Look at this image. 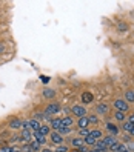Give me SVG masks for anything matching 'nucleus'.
Masks as SVG:
<instances>
[{
    "mask_svg": "<svg viewBox=\"0 0 134 152\" xmlns=\"http://www.w3.org/2000/svg\"><path fill=\"white\" fill-rule=\"evenodd\" d=\"M39 134H40V135H43V137H46L48 134H49V126H48V124H42L40 129H39Z\"/></svg>",
    "mask_w": 134,
    "mask_h": 152,
    "instance_id": "nucleus-22",
    "label": "nucleus"
},
{
    "mask_svg": "<svg viewBox=\"0 0 134 152\" xmlns=\"http://www.w3.org/2000/svg\"><path fill=\"white\" fill-rule=\"evenodd\" d=\"M89 134H91V131H89L88 128H85V129H79V137H80V138H86Z\"/></svg>",
    "mask_w": 134,
    "mask_h": 152,
    "instance_id": "nucleus-24",
    "label": "nucleus"
},
{
    "mask_svg": "<svg viewBox=\"0 0 134 152\" xmlns=\"http://www.w3.org/2000/svg\"><path fill=\"white\" fill-rule=\"evenodd\" d=\"M29 152H34V151H29Z\"/></svg>",
    "mask_w": 134,
    "mask_h": 152,
    "instance_id": "nucleus-39",
    "label": "nucleus"
},
{
    "mask_svg": "<svg viewBox=\"0 0 134 152\" xmlns=\"http://www.w3.org/2000/svg\"><path fill=\"white\" fill-rule=\"evenodd\" d=\"M10 129H22V120H19V118H14V120H11L10 121Z\"/></svg>",
    "mask_w": 134,
    "mask_h": 152,
    "instance_id": "nucleus-10",
    "label": "nucleus"
},
{
    "mask_svg": "<svg viewBox=\"0 0 134 152\" xmlns=\"http://www.w3.org/2000/svg\"><path fill=\"white\" fill-rule=\"evenodd\" d=\"M108 104H105V103H100V104H97L96 106V112L97 114H106V112H108Z\"/></svg>",
    "mask_w": 134,
    "mask_h": 152,
    "instance_id": "nucleus-12",
    "label": "nucleus"
},
{
    "mask_svg": "<svg viewBox=\"0 0 134 152\" xmlns=\"http://www.w3.org/2000/svg\"><path fill=\"white\" fill-rule=\"evenodd\" d=\"M125 100H127L128 103H134V91L133 89H130V91L125 92Z\"/></svg>",
    "mask_w": 134,
    "mask_h": 152,
    "instance_id": "nucleus-18",
    "label": "nucleus"
},
{
    "mask_svg": "<svg viewBox=\"0 0 134 152\" xmlns=\"http://www.w3.org/2000/svg\"><path fill=\"white\" fill-rule=\"evenodd\" d=\"M114 118L117 120V121H122V123H125V120H127V115H125V112L116 111V112H114Z\"/></svg>",
    "mask_w": 134,
    "mask_h": 152,
    "instance_id": "nucleus-15",
    "label": "nucleus"
},
{
    "mask_svg": "<svg viewBox=\"0 0 134 152\" xmlns=\"http://www.w3.org/2000/svg\"><path fill=\"white\" fill-rule=\"evenodd\" d=\"M54 152H69V149H68V146H65V145H59Z\"/></svg>",
    "mask_w": 134,
    "mask_h": 152,
    "instance_id": "nucleus-28",
    "label": "nucleus"
},
{
    "mask_svg": "<svg viewBox=\"0 0 134 152\" xmlns=\"http://www.w3.org/2000/svg\"><path fill=\"white\" fill-rule=\"evenodd\" d=\"M20 140L25 141V143H29V141L32 140V131H25V129H22V132H20Z\"/></svg>",
    "mask_w": 134,
    "mask_h": 152,
    "instance_id": "nucleus-6",
    "label": "nucleus"
},
{
    "mask_svg": "<svg viewBox=\"0 0 134 152\" xmlns=\"http://www.w3.org/2000/svg\"><path fill=\"white\" fill-rule=\"evenodd\" d=\"M59 111H60V104L59 103H49V104H46V108H45L43 114L48 115V117H51V115L57 114Z\"/></svg>",
    "mask_w": 134,
    "mask_h": 152,
    "instance_id": "nucleus-2",
    "label": "nucleus"
},
{
    "mask_svg": "<svg viewBox=\"0 0 134 152\" xmlns=\"http://www.w3.org/2000/svg\"><path fill=\"white\" fill-rule=\"evenodd\" d=\"M73 123H74V120L71 118V117H63V118H62V126L71 128V126H73Z\"/></svg>",
    "mask_w": 134,
    "mask_h": 152,
    "instance_id": "nucleus-19",
    "label": "nucleus"
},
{
    "mask_svg": "<svg viewBox=\"0 0 134 152\" xmlns=\"http://www.w3.org/2000/svg\"><path fill=\"white\" fill-rule=\"evenodd\" d=\"M59 134H60V135H66V134H69L71 132V128H66V126H62L59 131H57Z\"/></svg>",
    "mask_w": 134,
    "mask_h": 152,
    "instance_id": "nucleus-27",
    "label": "nucleus"
},
{
    "mask_svg": "<svg viewBox=\"0 0 134 152\" xmlns=\"http://www.w3.org/2000/svg\"><path fill=\"white\" fill-rule=\"evenodd\" d=\"M28 146H29V149L34 151V152H39V151H40V145H39L37 141H32V140H31V141L28 143Z\"/></svg>",
    "mask_w": 134,
    "mask_h": 152,
    "instance_id": "nucleus-23",
    "label": "nucleus"
},
{
    "mask_svg": "<svg viewBox=\"0 0 134 152\" xmlns=\"http://www.w3.org/2000/svg\"><path fill=\"white\" fill-rule=\"evenodd\" d=\"M89 135H91L93 138H96V140H102V135H103V134H102V131H100V129H93Z\"/></svg>",
    "mask_w": 134,
    "mask_h": 152,
    "instance_id": "nucleus-20",
    "label": "nucleus"
},
{
    "mask_svg": "<svg viewBox=\"0 0 134 152\" xmlns=\"http://www.w3.org/2000/svg\"><path fill=\"white\" fill-rule=\"evenodd\" d=\"M77 151H79V152H89V149H88V146H85V145H83L82 148H79Z\"/></svg>",
    "mask_w": 134,
    "mask_h": 152,
    "instance_id": "nucleus-32",
    "label": "nucleus"
},
{
    "mask_svg": "<svg viewBox=\"0 0 134 152\" xmlns=\"http://www.w3.org/2000/svg\"><path fill=\"white\" fill-rule=\"evenodd\" d=\"M106 131H108V134L113 135V137H116L119 134V128L116 126L114 123H106Z\"/></svg>",
    "mask_w": 134,
    "mask_h": 152,
    "instance_id": "nucleus-8",
    "label": "nucleus"
},
{
    "mask_svg": "<svg viewBox=\"0 0 134 152\" xmlns=\"http://www.w3.org/2000/svg\"><path fill=\"white\" fill-rule=\"evenodd\" d=\"M77 124H79V128H80V129L88 128L89 121H88V117H86V115H85V117H80V118H79V121H77Z\"/></svg>",
    "mask_w": 134,
    "mask_h": 152,
    "instance_id": "nucleus-14",
    "label": "nucleus"
},
{
    "mask_svg": "<svg viewBox=\"0 0 134 152\" xmlns=\"http://www.w3.org/2000/svg\"><path fill=\"white\" fill-rule=\"evenodd\" d=\"M51 128L57 132V131L62 128V118H52V120H51Z\"/></svg>",
    "mask_w": 134,
    "mask_h": 152,
    "instance_id": "nucleus-13",
    "label": "nucleus"
},
{
    "mask_svg": "<svg viewBox=\"0 0 134 152\" xmlns=\"http://www.w3.org/2000/svg\"><path fill=\"white\" fill-rule=\"evenodd\" d=\"M83 141H85V145H86V146H94L97 140H96V138H93L91 135H88L86 138H83Z\"/></svg>",
    "mask_w": 134,
    "mask_h": 152,
    "instance_id": "nucleus-25",
    "label": "nucleus"
},
{
    "mask_svg": "<svg viewBox=\"0 0 134 152\" xmlns=\"http://www.w3.org/2000/svg\"><path fill=\"white\" fill-rule=\"evenodd\" d=\"M123 131L128 132L130 135H134V124L130 123V121H125V123H123Z\"/></svg>",
    "mask_w": 134,
    "mask_h": 152,
    "instance_id": "nucleus-11",
    "label": "nucleus"
},
{
    "mask_svg": "<svg viewBox=\"0 0 134 152\" xmlns=\"http://www.w3.org/2000/svg\"><path fill=\"white\" fill-rule=\"evenodd\" d=\"M45 117H46V115H45V114H42V112H37V114H34V115H32V118H34V120H37V121L43 120Z\"/></svg>",
    "mask_w": 134,
    "mask_h": 152,
    "instance_id": "nucleus-30",
    "label": "nucleus"
},
{
    "mask_svg": "<svg viewBox=\"0 0 134 152\" xmlns=\"http://www.w3.org/2000/svg\"><path fill=\"white\" fill-rule=\"evenodd\" d=\"M71 152H79V151H77V149H73V151H71Z\"/></svg>",
    "mask_w": 134,
    "mask_h": 152,
    "instance_id": "nucleus-38",
    "label": "nucleus"
},
{
    "mask_svg": "<svg viewBox=\"0 0 134 152\" xmlns=\"http://www.w3.org/2000/svg\"><path fill=\"white\" fill-rule=\"evenodd\" d=\"M3 51H5V46H3V43H0V54H2Z\"/></svg>",
    "mask_w": 134,
    "mask_h": 152,
    "instance_id": "nucleus-36",
    "label": "nucleus"
},
{
    "mask_svg": "<svg viewBox=\"0 0 134 152\" xmlns=\"http://www.w3.org/2000/svg\"><path fill=\"white\" fill-rule=\"evenodd\" d=\"M117 29H119L120 32H123V31H127V29H128V26L125 25V23H119V25H117Z\"/></svg>",
    "mask_w": 134,
    "mask_h": 152,
    "instance_id": "nucleus-31",
    "label": "nucleus"
},
{
    "mask_svg": "<svg viewBox=\"0 0 134 152\" xmlns=\"http://www.w3.org/2000/svg\"><path fill=\"white\" fill-rule=\"evenodd\" d=\"M11 152H22V149H14V148H13V149H11Z\"/></svg>",
    "mask_w": 134,
    "mask_h": 152,
    "instance_id": "nucleus-37",
    "label": "nucleus"
},
{
    "mask_svg": "<svg viewBox=\"0 0 134 152\" xmlns=\"http://www.w3.org/2000/svg\"><path fill=\"white\" fill-rule=\"evenodd\" d=\"M43 97L45 98H54L56 97V91H54V89H45V91H43Z\"/></svg>",
    "mask_w": 134,
    "mask_h": 152,
    "instance_id": "nucleus-17",
    "label": "nucleus"
},
{
    "mask_svg": "<svg viewBox=\"0 0 134 152\" xmlns=\"http://www.w3.org/2000/svg\"><path fill=\"white\" fill-rule=\"evenodd\" d=\"M83 145H85V141H83V138H80V137H76V138H73V140H71V146H73V148H76V149L82 148Z\"/></svg>",
    "mask_w": 134,
    "mask_h": 152,
    "instance_id": "nucleus-9",
    "label": "nucleus"
},
{
    "mask_svg": "<svg viewBox=\"0 0 134 152\" xmlns=\"http://www.w3.org/2000/svg\"><path fill=\"white\" fill-rule=\"evenodd\" d=\"M29 126H31V131H39L42 124H40V121H37V120L29 118Z\"/></svg>",
    "mask_w": 134,
    "mask_h": 152,
    "instance_id": "nucleus-16",
    "label": "nucleus"
},
{
    "mask_svg": "<svg viewBox=\"0 0 134 152\" xmlns=\"http://www.w3.org/2000/svg\"><path fill=\"white\" fill-rule=\"evenodd\" d=\"M82 102L83 103H91L93 102V94L91 92H83L82 94Z\"/></svg>",
    "mask_w": 134,
    "mask_h": 152,
    "instance_id": "nucleus-21",
    "label": "nucleus"
},
{
    "mask_svg": "<svg viewBox=\"0 0 134 152\" xmlns=\"http://www.w3.org/2000/svg\"><path fill=\"white\" fill-rule=\"evenodd\" d=\"M102 141L105 143V146L108 148V151H110V148H111L113 145H116V143H117L116 137H113V135H106V137H103V138H102Z\"/></svg>",
    "mask_w": 134,
    "mask_h": 152,
    "instance_id": "nucleus-7",
    "label": "nucleus"
},
{
    "mask_svg": "<svg viewBox=\"0 0 134 152\" xmlns=\"http://www.w3.org/2000/svg\"><path fill=\"white\" fill-rule=\"evenodd\" d=\"M11 149H13V148H10V146H5V148L0 149V152H11Z\"/></svg>",
    "mask_w": 134,
    "mask_h": 152,
    "instance_id": "nucleus-33",
    "label": "nucleus"
},
{
    "mask_svg": "<svg viewBox=\"0 0 134 152\" xmlns=\"http://www.w3.org/2000/svg\"><path fill=\"white\" fill-rule=\"evenodd\" d=\"M71 112L74 114V117H85L86 115V108H83V106H80V104H74L73 108H71Z\"/></svg>",
    "mask_w": 134,
    "mask_h": 152,
    "instance_id": "nucleus-3",
    "label": "nucleus"
},
{
    "mask_svg": "<svg viewBox=\"0 0 134 152\" xmlns=\"http://www.w3.org/2000/svg\"><path fill=\"white\" fill-rule=\"evenodd\" d=\"M49 138H51V141L54 143V145H57V146L63 143V135H60V134H59V132H56V131L49 134Z\"/></svg>",
    "mask_w": 134,
    "mask_h": 152,
    "instance_id": "nucleus-4",
    "label": "nucleus"
},
{
    "mask_svg": "<svg viewBox=\"0 0 134 152\" xmlns=\"http://www.w3.org/2000/svg\"><path fill=\"white\" fill-rule=\"evenodd\" d=\"M114 109L116 111H120V112H127L128 109H130V104H128V102L127 100H123V98H117V100L114 102Z\"/></svg>",
    "mask_w": 134,
    "mask_h": 152,
    "instance_id": "nucleus-1",
    "label": "nucleus"
},
{
    "mask_svg": "<svg viewBox=\"0 0 134 152\" xmlns=\"http://www.w3.org/2000/svg\"><path fill=\"white\" fill-rule=\"evenodd\" d=\"M32 138H34V141H37L40 146H42V145H46V137L40 135L39 131H32Z\"/></svg>",
    "mask_w": 134,
    "mask_h": 152,
    "instance_id": "nucleus-5",
    "label": "nucleus"
},
{
    "mask_svg": "<svg viewBox=\"0 0 134 152\" xmlns=\"http://www.w3.org/2000/svg\"><path fill=\"white\" fill-rule=\"evenodd\" d=\"M128 121H130V123H133V124H134V112H133V114H131V115H130V117H128Z\"/></svg>",
    "mask_w": 134,
    "mask_h": 152,
    "instance_id": "nucleus-34",
    "label": "nucleus"
},
{
    "mask_svg": "<svg viewBox=\"0 0 134 152\" xmlns=\"http://www.w3.org/2000/svg\"><path fill=\"white\" fill-rule=\"evenodd\" d=\"M42 152H54V151L49 149V148H43V149H42Z\"/></svg>",
    "mask_w": 134,
    "mask_h": 152,
    "instance_id": "nucleus-35",
    "label": "nucleus"
},
{
    "mask_svg": "<svg viewBox=\"0 0 134 152\" xmlns=\"http://www.w3.org/2000/svg\"><path fill=\"white\" fill-rule=\"evenodd\" d=\"M88 121L91 123V124H97V123H99V117H97V114L88 115Z\"/></svg>",
    "mask_w": 134,
    "mask_h": 152,
    "instance_id": "nucleus-26",
    "label": "nucleus"
},
{
    "mask_svg": "<svg viewBox=\"0 0 134 152\" xmlns=\"http://www.w3.org/2000/svg\"><path fill=\"white\" fill-rule=\"evenodd\" d=\"M22 129H25V131H31L29 120H22Z\"/></svg>",
    "mask_w": 134,
    "mask_h": 152,
    "instance_id": "nucleus-29",
    "label": "nucleus"
}]
</instances>
